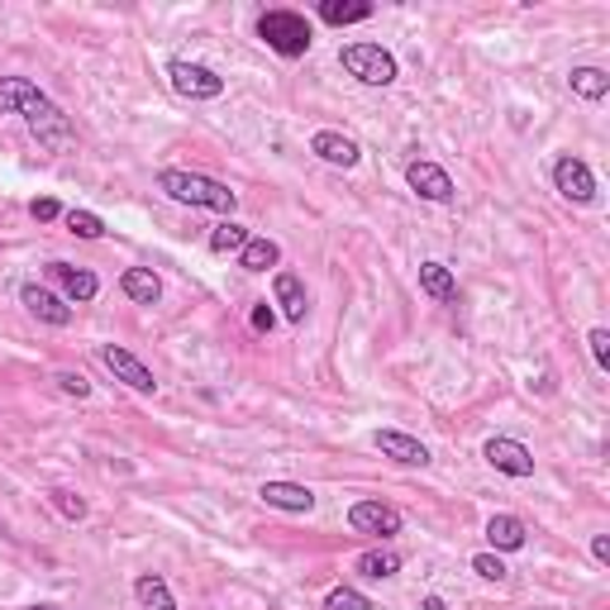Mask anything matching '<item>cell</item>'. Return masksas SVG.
<instances>
[{
    "label": "cell",
    "mask_w": 610,
    "mask_h": 610,
    "mask_svg": "<svg viewBox=\"0 0 610 610\" xmlns=\"http://www.w3.org/2000/svg\"><path fill=\"white\" fill-rule=\"evenodd\" d=\"M0 115H20V120L29 124V134L53 153L72 144V120L29 82V76H0Z\"/></svg>",
    "instance_id": "1"
},
{
    "label": "cell",
    "mask_w": 610,
    "mask_h": 610,
    "mask_svg": "<svg viewBox=\"0 0 610 610\" xmlns=\"http://www.w3.org/2000/svg\"><path fill=\"white\" fill-rule=\"evenodd\" d=\"M158 191L172 196L177 205H196V211H219V215H234V205H239V191H229L225 181L205 172H187V167H163Z\"/></svg>",
    "instance_id": "2"
},
{
    "label": "cell",
    "mask_w": 610,
    "mask_h": 610,
    "mask_svg": "<svg viewBox=\"0 0 610 610\" xmlns=\"http://www.w3.org/2000/svg\"><path fill=\"white\" fill-rule=\"evenodd\" d=\"M258 38H263L277 58H306L310 44H315V29H310V20L296 15V10H263V15H258Z\"/></svg>",
    "instance_id": "3"
},
{
    "label": "cell",
    "mask_w": 610,
    "mask_h": 610,
    "mask_svg": "<svg viewBox=\"0 0 610 610\" xmlns=\"http://www.w3.org/2000/svg\"><path fill=\"white\" fill-rule=\"evenodd\" d=\"M339 68L362 86H392L400 76L396 53L392 48H382V44H344L339 48Z\"/></svg>",
    "instance_id": "4"
},
{
    "label": "cell",
    "mask_w": 610,
    "mask_h": 610,
    "mask_svg": "<svg viewBox=\"0 0 610 610\" xmlns=\"http://www.w3.org/2000/svg\"><path fill=\"white\" fill-rule=\"evenodd\" d=\"M167 76H172L177 96H187V100H215V96H225V76L211 72L205 62L172 58V62H167Z\"/></svg>",
    "instance_id": "5"
},
{
    "label": "cell",
    "mask_w": 610,
    "mask_h": 610,
    "mask_svg": "<svg viewBox=\"0 0 610 610\" xmlns=\"http://www.w3.org/2000/svg\"><path fill=\"white\" fill-rule=\"evenodd\" d=\"M96 358L106 362V368L115 372V382H124L129 392H144V396L158 392V378H153V368H148L144 358L129 354L124 344H100V348H96Z\"/></svg>",
    "instance_id": "6"
},
{
    "label": "cell",
    "mask_w": 610,
    "mask_h": 610,
    "mask_svg": "<svg viewBox=\"0 0 610 610\" xmlns=\"http://www.w3.org/2000/svg\"><path fill=\"white\" fill-rule=\"evenodd\" d=\"M553 191L573 205H591L596 201V172L582 158H573V153H563V158L553 163Z\"/></svg>",
    "instance_id": "7"
},
{
    "label": "cell",
    "mask_w": 610,
    "mask_h": 610,
    "mask_svg": "<svg viewBox=\"0 0 610 610\" xmlns=\"http://www.w3.org/2000/svg\"><path fill=\"white\" fill-rule=\"evenodd\" d=\"M482 458L497 467L501 477H515V482H521V477H535V453H529L521 439H505V434L487 439V444H482Z\"/></svg>",
    "instance_id": "8"
},
{
    "label": "cell",
    "mask_w": 610,
    "mask_h": 610,
    "mask_svg": "<svg viewBox=\"0 0 610 610\" xmlns=\"http://www.w3.org/2000/svg\"><path fill=\"white\" fill-rule=\"evenodd\" d=\"M348 525L358 529V535H382V539H392L400 535V511L396 505H386V501H354L348 505Z\"/></svg>",
    "instance_id": "9"
},
{
    "label": "cell",
    "mask_w": 610,
    "mask_h": 610,
    "mask_svg": "<svg viewBox=\"0 0 610 610\" xmlns=\"http://www.w3.org/2000/svg\"><path fill=\"white\" fill-rule=\"evenodd\" d=\"M406 181H410V191H415L420 201H434V205L453 201V177H448L439 163H430V158H415V163L406 167Z\"/></svg>",
    "instance_id": "10"
},
{
    "label": "cell",
    "mask_w": 610,
    "mask_h": 610,
    "mask_svg": "<svg viewBox=\"0 0 610 610\" xmlns=\"http://www.w3.org/2000/svg\"><path fill=\"white\" fill-rule=\"evenodd\" d=\"M20 301H24V310H29L34 320L53 324V330H68V324H72V306L62 301L58 291L38 287V282H24V287H20Z\"/></svg>",
    "instance_id": "11"
},
{
    "label": "cell",
    "mask_w": 610,
    "mask_h": 610,
    "mask_svg": "<svg viewBox=\"0 0 610 610\" xmlns=\"http://www.w3.org/2000/svg\"><path fill=\"white\" fill-rule=\"evenodd\" d=\"M258 497L272 511H287V515H310L315 511V491L301 487V482H263L258 487Z\"/></svg>",
    "instance_id": "12"
},
{
    "label": "cell",
    "mask_w": 610,
    "mask_h": 610,
    "mask_svg": "<svg viewBox=\"0 0 610 610\" xmlns=\"http://www.w3.org/2000/svg\"><path fill=\"white\" fill-rule=\"evenodd\" d=\"M372 444H378L386 458L400 463V467H430V448H424L420 439L400 434V430H378V434H372Z\"/></svg>",
    "instance_id": "13"
},
{
    "label": "cell",
    "mask_w": 610,
    "mask_h": 610,
    "mask_svg": "<svg viewBox=\"0 0 610 610\" xmlns=\"http://www.w3.org/2000/svg\"><path fill=\"white\" fill-rule=\"evenodd\" d=\"M310 153H315L320 163H330V167H358V158H362L358 139L334 134V129H320V134L310 139Z\"/></svg>",
    "instance_id": "14"
},
{
    "label": "cell",
    "mask_w": 610,
    "mask_h": 610,
    "mask_svg": "<svg viewBox=\"0 0 610 610\" xmlns=\"http://www.w3.org/2000/svg\"><path fill=\"white\" fill-rule=\"evenodd\" d=\"M48 277H53L58 287L68 291V301H76V306H86V301H96V296H100V282H96V272H86V267L53 263V267H48Z\"/></svg>",
    "instance_id": "15"
},
{
    "label": "cell",
    "mask_w": 610,
    "mask_h": 610,
    "mask_svg": "<svg viewBox=\"0 0 610 610\" xmlns=\"http://www.w3.org/2000/svg\"><path fill=\"white\" fill-rule=\"evenodd\" d=\"M487 543H491V553H521L529 543V529H525L521 515H491L487 521Z\"/></svg>",
    "instance_id": "16"
},
{
    "label": "cell",
    "mask_w": 610,
    "mask_h": 610,
    "mask_svg": "<svg viewBox=\"0 0 610 610\" xmlns=\"http://www.w3.org/2000/svg\"><path fill=\"white\" fill-rule=\"evenodd\" d=\"M272 296H277L282 315H287L291 324H306L310 301H306V282L296 277V272H277V277H272Z\"/></svg>",
    "instance_id": "17"
},
{
    "label": "cell",
    "mask_w": 610,
    "mask_h": 610,
    "mask_svg": "<svg viewBox=\"0 0 610 610\" xmlns=\"http://www.w3.org/2000/svg\"><path fill=\"white\" fill-rule=\"evenodd\" d=\"M420 291L430 296V301H439V306H453L458 301V277H453L448 263L430 258V263H420Z\"/></svg>",
    "instance_id": "18"
},
{
    "label": "cell",
    "mask_w": 610,
    "mask_h": 610,
    "mask_svg": "<svg viewBox=\"0 0 610 610\" xmlns=\"http://www.w3.org/2000/svg\"><path fill=\"white\" fill-rule=\"evenodd\" d=\"M120 291L134 306H158L163 301V282H158V272H153V267H124Z\"/></svg>",
    "instance_id": "19"
},
{
    "label": "cell",
    "mask_w": 610,
    "mask_h": 610,
    "mask_svg": "<svg viewBox=\"0 0 610 610\" xmlns=\"http://www.w3.org/2000/svg\"><path fill=\"white\" fill-rule=\"evenodd\" d=\"M277 263H282V243L267 239V234H253V239L239 249V267L243 272H267V267H277Z\"/></svg>",
    "instance_id": "20"
},
{
    "label": "cell",
    "mask_w": 610,
    "mask_h": 610,
    "mask_svg": "<svg viewBox=\"0 0 610 610\" xmlns=\"http://www.w3.org/2000/svg\"><path fill=\"white\" fill-rule=\"evenodd\" d=\"M358 573L368 577V582H386V577H396L400 573V553L396 549H368V553H358Z\"/></svg>",
    "instance_id": "21"
},
{
    "label": "cell",
    "mask_w": 610,
    "mask_h": 610,
    "mask_svg": "<svg viewBox=\"0 0 610 610\" xmlns=\"http://www.w3.org/2000/svg\"><path fill=\"white\" fill-rule=\"evenodd\" d=\"M134 596H139V610H177L172 601V587L158 577V573H144L134 582Z\"/></svg>",
    "instance_id": "22"
},
{
    "label": "cell",
    "mask_w": 610,
    "mask_h": 610,
    "mask_svg": "<svg viewBox=\"0 0 610 610\" xmlns=\"http://www.w3.org/2000/svg\"><path fill=\"white\" fill-rule=\"evenodd\" d=\"M320 20L324 24H362V20H372V5L368 0H320Z\"/></svg>",
    "instance_id": "23"
},
{
    "label": "cell",
    "mask_w": 610,
    "mask_h": 610,
    "mask_svg": "<svg viewBox=\"0 0 610 610\" xmlns=\"http://www.w3.org/2000/svg\"><path fill=\"white\" fill-rule=\"evenodd\" d=\"M573 91H577L582 100H606L610 76L601 68H573Z\"/></svg>",
    "instance_id": "24"
},
{
    "label": "cell",
    "mask_w": 610,
    "mask_h": 610,
    "mask_svg": "<svg viewBox=\"0 0 610 610\" xmlns=\"http://www.w3.org/2000/svg\"><path fill=\"white\" fill-rule=\"evenodd\" d=\"M249 239H253L249 229L234 225V219H225V225H215V234H211V253H219V258H225V253H239Z\"/></svg>",
    "instance_id": "25"
},
{
    "label": "cell",
    "mask_w": 610,
    "mask_h": 610,
    "mask_svg": "<svg viewBox=\"0 0 610 610\" xmlns=\"http://www.w3.org/2000/svg\"><path fill=\"white\" fill-rule=\"evenodd\" d=\"M62 225H68L76 239H100V234H106V219L96 211H62Z\"/></svg>",
    "instance_id": "26"
},
{
    "label": "cell",
    "mask_w": 610,
    "mask_h": 610,
    "mask_svg": "<svg viewBox=\"0 0 610 610\" xmlns=\"http://www.w3.org/2000/svg\"><path fill=\"white\" fill-rule=\"evenodd\" d=\"M48 501H53V511L62 515V521H86V501L76 497V491L53 487V491H48Z\"/></svg>",
    "instance_id": "27"
},
{
    "label": "cell",
    "mask_w": 610,
    "mask_h": 610,
    "mask_svg": "<svg viewBox=\"0 0 610 610\" xmlns=\"http://www.w3.org/2000/svg\"><path fill=\"white\" fill-rule=\"evenodd\" d=\"M324 610H372V601L358 587H334L324 596Z\"/></svg>",
    "instance_id": "28"
},
{
    "label": "cell",
    "mask_w": 610,
    "mask_h": 610,
    "mask_svg": "<svg viewBox=\"0 0 610 610\" xmlns=\"http://www.w3.org/2000/svg\"><path fill=\"white\" fill-rule=\"evenodd\" d=\"M473 573L487 577V582H505V577H511V567L501 563V553H477L473 558Z\"/></svg>",
    "instance_id": "29"
},
{
    "label": "cell",
    "mask_w": 610,
    "mask_h": 610,
    "mask_svg": "<svg viewBox=\"0 0 610 610\" xmlns=\"http://www.w3.org/2000/svg\"><path fill=\"white\" fill-rule=\"evenodd\" d=\"M587 344H591V358H596V368L610 372V330L606 324H596V330L587 334Z\"/></svg>",
    "instance_id": "30"
},
{
    "label": "cell",
    "mask_w": 610,
    "mask_h": 610,
    "mask_svg": "<svg viewBox=\"0 0 610 610\" xmlns=\"http://www.w3.org/2000/svg\"><path fill=\"white\" fill-rule=\"evenodd\" d=\"M53 382H58V392H62V396H76V400H86V396H91V382L82 378V372H58Z\"/></svg>",
    "instance_id": "31"
},
{
    "label": "cell",
    "mask_w": 610,
    "mask_h": 610,
    "mask_svg": "<svg viewBox=\"0 0 610 610\" xmlns=\"http://www.w3.org/2000/svg\"><path fill=\"white\" fill-rule=\"evenodd\" d=\"M29 215L38 219V225H48V219H62V205L53 196H38V201H29Z\"/></svg>",
    "instance_id": "32"
},
{
    "label": "cell",
    "mask_w": 610,
    "mask_h": 610,
    "mask_svg": "<svg viewBox=\"0 0 610 610\" xmlns=\"http://www.w3.org/2000/svg\"><path fill=\"white\" fill-rule=\"evenodd\" d=\"M272 324H277L272 306H267V301H263V306H253V330H258V334H272Z\"/></svg>",
    "instance_id": "33"
},
{
    "label": "cell",
    "mask_w": 610,
    "mask_h": 610,
    "mask_svg": "<svg viewBox=\"0 0 610 610\" xmlns=\"http://www.w3.org/2000/svg\"><path fill=\"white\" fill-rule=\"evenodd\" d=\"M591 558H596V563H610V535H596L591 539Z\"/></svg>",
    "instance_id": "34"
},
{
    "label": "cell",
    "mask_w": 610,
    "mask_h": 610,
    "mask_svg": "<svg viewBox=\"0 0 610 610\" xmlns=\"http://www.w3.org/2000/svg\"><path fill=\"white\" fill-rule=\"evenodd\" d=\"M420 610H448V606H444V596H424V606H420Z\"/></svg>",
    "instance_id": "35"
},
{
    "label": "cell",
    "mask_w": 610,
    "mask_h": 610,
    "mask_svg": "<svg viewBox=\"0 0 610 610\" xmlns=\"http://www.w3.org/2000/svg\"><path fill=\"white\" fill-rule=\"evenodd\" d=\"M29 610H58V606H29Z\"/></svg>",
    "instance_id": "36"
}]
</instances>
